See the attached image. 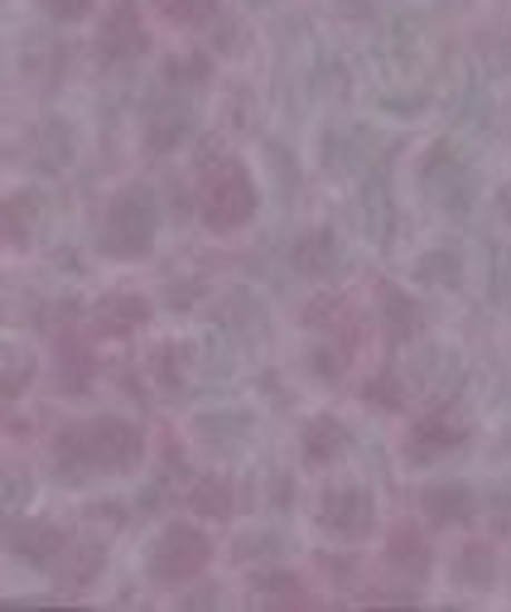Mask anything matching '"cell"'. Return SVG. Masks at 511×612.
<instances>
[{"label":"cell","mask_w":511,"mask_h":612,"mask_svg":"<svg viewBox=\"0 0 511 612\" xmlns=\"http://www.w3.org/2000/svg\"><path fill=\"white\" fill-rule=\"evenodd\" d=\"M68 468H92V473H121L140 458V430L121 425V419H97V425H72L58 440Z\"/></svg>","instance_id":"cell-1"},{"label":"cell","mask_w":511,"mask_h":612,"mask_svg":"<svg viewBox=\"0 0 511 612\" xmlns=\"http://www.w3.org/2000/svg\"><path fill=\"white\" fill-rule=\"evenodd\" d=\"M252 208H256V194L242 169L227 165L203 179V217H208V227H237L252 217Z\"/></svg>","instance_id":"cell-2"},{"label":"cell","mask_w":511,"mask_h":612,"mask_svg":"<svg viewBox=\"0 0 511 612\" xmlns=\"http://www.w3.org/2000/svg\"><path fill=\"white\" fill-rule=\"evenodd\" d=\"M155 237V208L145 194H126L116 198V208L107 217V251H121V256H140Z\"/></svg>","instance_id":"cell-3"},{"label":"cell","mask_w":511,"mask_h":612,"mask_svg":"<svg viewBox=\"0 0 511 612\" xmlns=\"http://www.w3.org/2000/svg\"><path fill=\"white\" fill-rule=\"evenodd\" d=\"M203 564H208V541L194 526H169L155 545L150 570L155 579H194L203 574Z\"/></svg>","instance_id":"cell-4"},{"label":"cell","mask_w":511,"mask_h":612,"mask_svg":"<svg viewBox=\"0 0 511 612\" xmlns=\"http://www.w3.org/2000/svg\"><path fill=\"white\" fill-rule=\"evenodd\" d=\"M318 516H324V526L333 535H343V541H357V535L372 531V497L362 487H333L324 492V506H318Z\"/></svg>","instance_id":"cell-5"},{"label":"cell","mask_w":511,"mask_h":612,"mask_svg":"<svg viewBox=\"0 0 511 612\" xmlns=\"http://www.w3.org/2000/svg\"><path fill=\"white\" fill-rule=\"evenodd\" d=\"M463 440V430L454 425L449 415H430V419H420V425L411 430V454L415 458H434V454H444V448H454Z\"/></svg>","instance_id":"cell-6"},{"label":"cell","mask_w":511,"mask_h":612,"mask_svg":"<svg viewBox=\"0 0 511 612\" xmlns=\"http://www.w3.org/2000/svg\"><path fill=\"white\" fill-rule=\"evenodd\" d=\"M10 550L14 555H24V560H35V564H43V560H53L58 550H63V535H58L53 526H10Z\"/></svg>","instance_id":"cell-7"},{"label":"cell","mask_w":511,"mask_h":612,"mask_svg":"<svg viewBox=\"0 0 511 612\" xmlns=\"http://www.w3.org/2000/svg\"><path fill=\"white\" fill-rule=\"evenodd\" d=\"M425 506H430V516L434 521H463V516H473V492L469 487H459V483H444V487H430L425 492Z\"/></svg>","instance_id":"cell-8"},{"label":"cell","mask_w":511,"mask_h":612,"mask_svg":"<svg viewBox=\"0 0 511 612\" xmlns=\"http://www.w3.org/2000/svg\"><path fill=\"white\" fill-rule=\"evenodd\" d=\"M140 43H145V34H140L136 14H130V10H116L111 24H107V34H101V49L116 58V53H140Z\"/></svg>","instance_id":"cell-9"},{"label":"cell","mask_w":511,"mask_h":612,"mask_svg":"<svg viewBox=\"0 0 511 612\" xmlns=\"http://www.w3.org/2000/svg\"><path fill=\"white\" fill-rule=\"evenodd\" d=\"M386 560L396 564V570H425L430 550H425V541H420V531L401 526L396 535H391V545H386Z\"/></svg>","instance_id":"cell-10"},{"label":"cell","mask_w":511,"mask_h":612,"mask_svg":"<svg viewBox=\"0 0 511 612\" xmlns=\"http://www.w3.org/2000/svg\"><path fill=\"white\" fill-rule=\"evenodd\" d=\"M343 448V430H338V419H314L309 425V440H304V454H309L314 463L318 458H333Z\"/></svg>","instance_id":"cell-11"},{"label":"cell","mask_w":511,"mask_h":612,"mask_svg":"<svg viewBox=\"0 0 511 612\" xmlns=\"http://www.w3.org/2000/svg\"><path fill=\"white\" fill-rule=\"evenodd\" d=\"M328 260H333V241H328V231H314V237L295 251V266H299L304 275H324Z\"/></svg>","instance_id":"cell-12"},{"label":"cell","mask_w":511,"mask_h":612,"mask_svg":"<svg viewBox=\"0 0 511 612\" xmlns=\"http://www.w3.org/2000/svg\"><path fill=\"white\" fill-rule=\"evenodd\" d=\"M159 10H165V20L174 24H198L213 14V0H155Z\"/></svg>","instance_id":"cell-13"},{"label":"cell","mask_w":511,"mask_h":612,"mask_svg":"<svg viewBox=\"0 0 511 612\" xmlns=\"http://www.w3.org/2000/svg\"><path fill=\"white\" fill-rule=\"evenodd\" d=\"M101 314H107V328H136L140 324V318H145V299H107V309H101Z\"/></svg>","instance_id":"cell-14"},{"label":"cell","mask_w":511,"mask_h":612,"mask_svg":"<svg viewBox=\"0 0 511 612\" xmlns=\"http://www.w3.org/2000/svg\"><path fill=\"white\" fill-rule=\"evenodd\" d=\"M194 512H203V516H227L232 502H227L223 483H198V487H194Z\"/></svg>","instance_id":"cell-15"},{"label":"cell","mask_w":511,"mask_h":612,"mask_svg":"<svg viewBox=\"0 0 511 612\" xmlns=\"http://www.w3.org/2000/svg\"><path fill=\"white\" fill-rule=\"evenodd\" d=\"M261 589H266L271 593V603H289V608H304V603H309V599H304V593L295 589V579H281V574H275V579H261Z\"/></svg>","instance_id":"cell-16"},{"label":"cell","mask_w":511,"mask_h":612,"mask_svg":"<svg viewBox=\"0 0 511 612\" xmlns=\"http://www.w3.org/2000/svg\"><path fill=\"white\" fill-rule=\"evenodd\" d=\"M386 309H391V314H386V318H391V328H401V333H405V328H415V304L405 299V295L386 289Z\"/></svg>","instance_id":"cell-17"},{"label":"cell","mask_w":511,"mask_h":612,"mask_svg":"<svg viewBox=\"0 0 511 612\" xmlns=\"http://www.w3.org/2000/svg\"><path fill=\"white\" fill-rule=\"evenodd\" d=\"M43 6H49L58 20H78V14H87V6H92V0H43Z\"/></svg>","instance_id":"cell-18"},{"label":"cell","mask_w":511,"mask_h":612,"mask_svg":"<svg viewBox=\"0 0 511 612\" xmlns=\"http://www.w3.org/2000/svg\"><path fill=\"white\" fill-rule=\"evenodd\" d=\"M78 353H82V347H72V343H68V353H63V367H68V386L72 391L82 386V357Z\"/></svg>","instance_id":"cell-19"}]
</instances>
